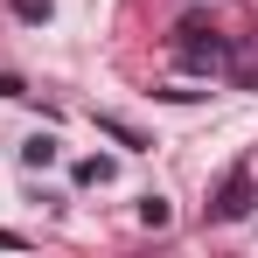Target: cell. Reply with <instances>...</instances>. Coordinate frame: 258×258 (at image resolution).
<instances>
[{"instance_id": "5", "label": "cell", "mask_w": 258, "mask_h": 258, "mask_svg": "<svg viewBox=\"0 0 258 258\" xmlns=\"http://www.w3.org/2000/svg\"><path fill=\"white\" fill-rule=\"evenodd\" d=\"M77 181H112V161H98V154H91V161H77Z\"/></svg>"}, {"instance_id": "6", "label": "cell", "mask_w": 258, "mask_h": 258, "mask_svg": "<svg viewBox=\"0 0 258 258\" xmlns=\"http://www.w3.org/2000/svg\"><path fill=\"white\" fill-rule=\"evenodd\" d=\"M14 14L21 21H49V0H14Z\"/></svg>"}, {"instance_id": "3", "label": "cell", "mask_w": 258, "mask_h": 258, "mask_svg": "<svg viewBox=\"0 0 258 258\" xmlns=\"http://www.w3.org/2000/svg\"><path fill=\"white\" fill-rule=\"evenodd\" d=\"M140 223H147V230H168V223H174L168 196H140Z\"/></svg>"}, {"instance_id": "2", "label": "cell", "mask_w": 258, "mask_h": 258, "mask_svg": "<svg viewBox=\"0 0 258 258\" xmlns=\"http://www.w3.org/2000/svg\"><path fill=\"white\" fill-rule=\"evenodd\" d=\"M181 35H188V42H181V63H196V70H223V63H230V42H223L216 28H210V42H203V28H181Z\"/></svg>"}, {"instance_id": "1", "label": "cell", "mask_w": 258, "mask_h": 258, "mask_svg": "<svg viewBox=\"0 0 258 258\" xmlns=\"http://www.w3.org/2000/svg\"><path fill=\"white\" fill-rule=\"evenodd\" d=\"M251 161H237V168L223 174V188H216V203H210V216L216 223H237V216H251Z\"/></svg>"}, {"instance_id": "4", "label": "cell", "mask_w": 258, "mask_h": 258, "mask_svg": "<svg viewBox=\"0 0 258 258\" xmlns=\"http://www.w3.org/2000/svg\"><path fill=\"white\" fill-rule=\"evenodd\" d=\"M21 161H28V168H49V161H56V140H49V133H35V140L21 147Z\"/></svg>"}]
</instances>
